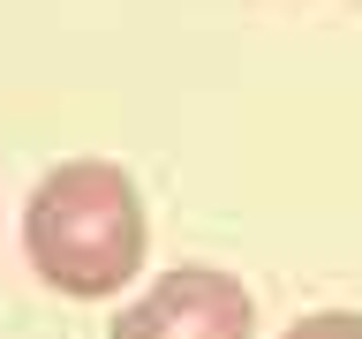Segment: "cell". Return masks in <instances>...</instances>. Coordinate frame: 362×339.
Returning a JSON list of instances; mask_svg holds the SVG:
<instances>
[{
    "label": "cell",
    "instance_id": "1",
    "mask_svg": "<svg viewBox=\"0 0 362 339\" xmlns=\"http://www.w3.org/2000/svg\"><path fill=\"white\" fill-rule=\"evenodd\" d=\"M23 256L61 302H121L151 256V211L121 158H61L23 196Z\"/></svg>",
    "mask_w": 362,
    "mask_h": 339
},
{
    "label": "cell",
    "instance_id": "3",
    "mask_svg": "<svg viewBox=\"0 0 362 339\" xmlns=\"http://www.w3.org/2000/svg\"><path fill=\"white\" fill-rule=\"evenodd\" d=\"M279 339H362V309H310V316H294Z\"/></svg>",
    "mask_w": 362,
    "mask_h": 339
},
{
    "label": "cell",
    "instance_id": "2",
    "mask_svg": "<svg viewBox=\"0 0 362 339\" xmlns=\"http://www.w3.org/2000/svg\"><path fill=\"white\" fill-rule=\"evenodd\" d=\"M106 339H257V294L219 264H174L113 309Z\"/></svg>",
    "mask_w": 362,
    "mask_h": 339
}]
</instances>
